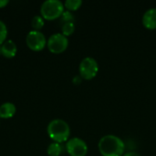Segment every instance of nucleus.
Segmentation results:
<instances>
[{
	"instance_id": "f8f14e48",
	"label": "nucleus",
	"mask_w": 156,
	"mask_h": 156,
	"mask_svg": "<svg viewBox=\"0 0 156 156\" xmlns=\"http://www.w3.org/2000/svg\"><path fill=\"white\" fill-rule=\"evenodd\" d=\"M82 5L81 0H66L64 3V6L69 11H75L78 10Z\"/></svg>"
},
{
	"instance_id": "f03ea898",
	"label": "nucleus",
	"mask_w": 156,
	"mask_h": 156,
	"mask_svg": "<svg viewBox=\"0 0 156 156\" xmlns=\"http://www.w3.org/2000/svg\"><path fill=\"white\" fill-rule=\"evenodd\" d=\"M47 132L49 138L58 144L68 142L70 135V128L69 124L60 119L52 120L48 125Z\"/></svg>"
},
{
	"instance_id": "1a4fd4ad",
	"label": "nucleus",
	"mask_w": 156,
	"mask_h": 156,
	"mask_svg": "<svg viewBox=\"0 0 156 156\" xmlns=\"http://www.w3.org/2000/svg\"><path fill=\"white\" fill-rule=\"evenodd\" d=\"M16 51H17L16 45L11 39L5 40L1 45V54L5 58H14L16 54Z\"/></svg>"
},
{
	"instance_id": "7ed1b4c3",
	"label": "nucleus",
	"mask_w": 156,
	"mask_h": 156,
	"mask_svg": "<svg viewBox=\"0 0 156 156\" xmlns=\"http://www.w3.org/2000/svg\"><path fill=\"white\" fill-rule=\"evenodd\" d=\"M64 7V4L60 0H46L40 7L41 16L48 20H54L61 16Z\"/></svg>"
},
{
	"instance_id": "9d476101",
	"label": "nucleus",
	"mask_w": 156,
	"mask_h": 156,
	"mask_svg": "<svg viewBox=\"0 0 156 156\" xmlns=\"http://www.w3.org/2000/svg\"><path fill=\"white\" fill-rule=\"evenodd\" d=\"M16 106L12 102H5L0 106V118L9 119L16 113Z\"/></svg>"
},
{
	"instance_id": "39448f33",
	"label": "nucleus",
	"mask_w": 156,
	"mask_h": 156,
	"mask_svg": "<svg viewBox=\"0 0 156 156\" xmlns=\"http://www.w3.org/2000/svg\"><path fill=\"white\" fill-rule=\"evenodd\" d=\"M47 46L50 52L54 54H59L67 49L69 46V39L62 33H55L48 39Z\"/></svg>"
},
{
	"instance_id": "6ab92c4d",
	"label": "nucleus",
	"mask_w": 156,
	"mask_h": 156,
	"mask_svg": "<svg viewBox=\"0 0 156 156\" xmlns=\"http://www.w3.org/2000/svg\"><path fill=\"white\" fill-rule=\"evenodd\" d=\"M0 53H1V46H0Z\"/></svg>"
},
{
	"instance_id": "0eeeda50",
	"label": "nucleus",
	"mask_w": 156,
	"mask_h": 156,
	"mask_svg": "<svg viewBox=\"0 0 156 156\" xmlns=\"http://www.w3.org/2000/svg\"><path fill=\"white\" fill-rule=\"evenodd\" d=\"M66 151L70 156H86L88 154V145L82 139L74 137L68 140Z\"/></svg>"
},
{
	"instance_id": "423d86ee",
	"label": "nucleus",
	"mask_w": 156,
	"mask_h": 156,
	"mask_svg": "<svg viewBox=\"0 0 156 156\" xmlns=\"http://www.w3.org/2000/svg\"><path fill=\"white\" fill-rule=\"evenodd\" d=\"M27 47L34 51L42 50L47 45V39L45 35L39 30H31L28 32L26 37Z\"/></svg>"
},
{
	"instance_id": "dca6fc26",
	"label": "nucleus",
	"mask_w": 156,
	"mask_h": 156,
	"mask_svg": "<svg viewBox=\"0 0 156 156\" xmlns=\"http://www.w3.org/2000/svg\"><path fill=\"white\" fill-rule=\"evenodd\" d=\"M6 36H7L6 26L2 20H0V45H2L6 40Z\"/></svg>"
},
{
	"instance_id": "f257e3e1",
	"label": "nucleus",
	"mask_w": 156,
	"mask_h": 156,
	"mask_svg": "<svg viewBox=\"0 0 156 156\" xmlns=\"http://www.w3.org/2000/svg\"><path fill=\"white\" fill-rule=\"evenodd\" d=\"M98 149L102 156H122L125 154V144L120 137L108 134L100 139Z\"/></svg>"
},
{
	"instance_id": "9b49d317",
	"label": "nucleus",
	"mask_w": 156,
	"mask_h": 156,
	"mask_svg": "<svg viewBox=\"0 0 156 156\" xmlns=\"http://www.w3.org/2000/svg\"><path fill=\"white\" fill-rule=\"evenodd\" d=\"M63 152V147L61 144L58 143H52L48 146L47 153L49 156H59Z\"/></svg>"
},
{
	"instance_id": "2eb2a0df",
	"label": "nucleus",
	"mask_w": 156,
	"mask_h": 156,
	"mask_svg": "<svg viewBox=\"0 0 156 156\" xmlns=\"http://www.w3.org/2000/svg\"><path fill=\"white\" fill-rule=\"evenodd\" d=\"M60 22L62 23V25L65 23H69V22H74V16L69 10L64 11L60 16Z\"/></svg>"
},
{
	"instance_id": "f3484780",
	"label": "nucleus",
	"mask_w": 156,
	"mask_h": 156,
	"mask_svg": "<svg viewBox=\"0 0 156 156\" xmlns=\"http://www.w3.org/2000/svg\"><path fill=\"white\" fill-rule=\"evenodd\" d=\"M122 156H141L139 154L135 153V152H128V153H125Z\"/></svg>"
},
{
	"instance_id": "6e6552de",
	"label": "nucleus",
	"mask_w": 156,
	"mask_h": 156,
	"mask_svg": "<svg viewBox=\"0 0 156 156\" xmlns=\"http://www.w3.org/2000/svg\"><path fill=\"white\" fill-rule=\"evenodd\" d=\"M143 25L145 28L156 29V8H150L145 11L142 18Z\"/></svg>"
},
{
	"instance_id": "4468645a",
	"label": "nucleus",
	"mask_w": 156,
	"mask_h": 156,
	"mask_svg": "<svg viewBox=\"0 0 156 156\" xmlns=\"http://www.w3.org/2000/svg\"><path fill=\"white\" fill-rule=\"evenodd\" d=\"M31 25L34 30H39L44 26V18L41 16H35L31 20Z\"/></svg>"
},
{
	"instance_id": "20e7f679",
	"label": "nucleus",
	"mask_w": 156,
	"mask_h": 156,
	"mask_svg": "<svg viewBox=\"0 0 156 156\" xmlns=\"http://www.w3.org/2000/svg\"><path fill=\"white\" fill-rule=\"evenodd\" d=\"M79 71L83 80H90L97 76L99 72V64L95 58L91 57H86L80 61Z\"/></svg>"
},
{
	"instance_id": "ddd939ff",
	"label": "nucleus",
	"mask_w": 156,
	"mask_h": 156,
	"mask_svg": "<svg viewBox=\"0 0 156 156\" xmlns=\"http://www.w3.org/2000/svg\"><path fill=\"white\" fill-rule=\"evenodd\" d=\"M62 34L65 37H69L71 34H73V32L75 31V24L74 22H69V23H65L62 25Z\"/></svg>"
},
{
	"instance_id": "a211bd4d",
	"label": "nucleus",
	"mask_w": 156,
	"mask_h": 156,
	"mask_svg": "<svg viewBox=\"0 0 156 156\" xmlns=\"http://www.w3.org/2000/svg\"><path fill=\"white\" fill-rule=\"evenodd\" d=\"M8 4V0H0V8L4 7Z\"/></svg>"
}]
</instances>
